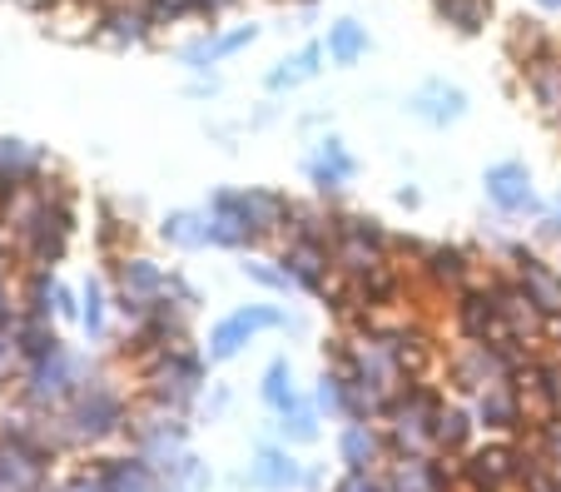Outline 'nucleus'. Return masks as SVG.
Masks as SVG:
<instances>
[{
  "label": "nucleus",
  "instance_id": "obj_2",
  "mask_svg": "<svg viewBox=\"0 0 561 492\" xmlns=\"http://www.w3.org/2000/svg\"><path fill=\"white\" fill-rule=\"evenodd\" d=\"M547 5H561V0H547Z\"/></svg>",
  "mask_w": 561,
  "mask_h": 492
},
{
  "label": "nucleus",
  "instance_id": "obj_1",
  "mask_svg": "<svg viewBox=\"0 0 561 492\" xmlns=\"http://www.w3.org/2000/svg\"><path fill=\"white\" fill-rule=\"evenodd\" d=\"M329 45H333V55H339V60H353V55L368 45V35L358 31V21H339V25H333V41Z\"/></svg>",
  "mask_w": 561,
  "mask_h": 492
}]
</instances>
